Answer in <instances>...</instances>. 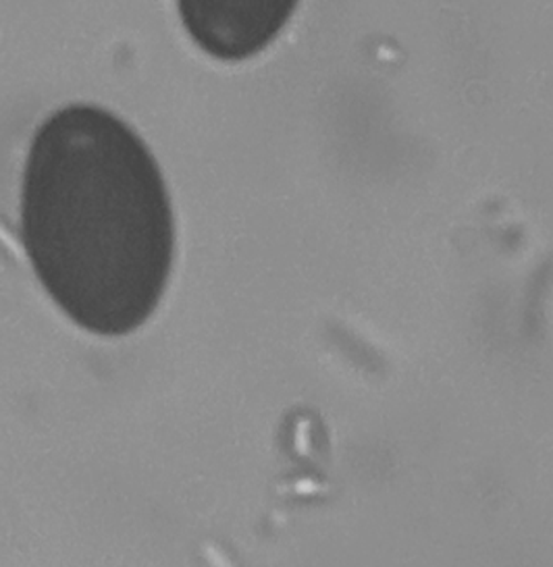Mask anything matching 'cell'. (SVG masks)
<instances>
[{
    "instance_id": "cell-2",
    "label": "cell",
    "mask_w": 553,
    "mask_h": 567,
    "mask_svg": "<svg viewBox=\"0 0 553 567\" xmlns=\"http://www.w3.org/2000/svg\"><path fill=\"white\" fill-rule=\"evenodd\" d=\"M300 0H177L185 32L201 51L239 63L281 34Z\"/></svg>"
},
{
    "instance_id": "cell-1",
    "label": "cell",
    "mask_w": 553,
    "mask_h": 567,
    "mask_svg": "<svg viewBox=\"0 0 553 567\" xmlns=\"http://www.w3.org/2000/svg\"><path fill=\"white\" fill-rule=\"evenodd\" d=\"M21 241L57 308L119 339L158 310L175 262L167 184L146 142L94 104L35 130L21 185Z\"/></svg>"
}]
</instances>
